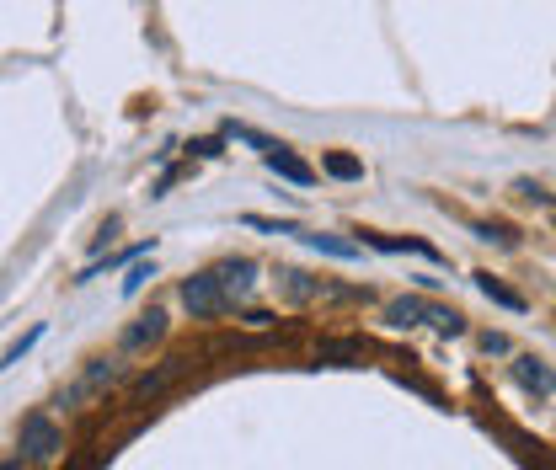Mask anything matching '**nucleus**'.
<instances>
[{
	"mask_svg": "<svg viewBox=\"0 0 556 470\" xmlns=\"http://www.w3.org/2000/svg\"><path fill=\"white\" fill-rule=\"evenodd\" d=\"M17 444H22V460H27V465H49L54 454L65 449V433H59V422H54L49 412H27Z\"/></svg>",
	"mask_w": 556,
	"mask_h": 470,
	"instance_id": "nucleus-1",
	"label": "nucleus"
},
{
	"mask_svg": "<svg viewBox=\"0 0 556 470\" xmlns=\"http://www.w3.org/2000/svg\"><path fill=\"white\" fill-rule=\"evenodd\" d=\"M182 305H188L193 321H220V316H230L225 294H220V284H214V268L182 278Z\"/></svg>",
	"mask_w": 556,
	"mask_h": 470,
	"instance_id": "nucleus-2",
	"label": "nucleus"
},
{
	"mask_svg": "<svg viewBox=\"0 0 556 470\" xmlns=\"http://www.w3.org/2000/svg\"><path fill=\"white\" fill-rule=\"evenodd\" d=\"M214 284H220L225 305L236 310L246 294H252V284H257V262H252V257H225L220 268H214Z\"/></svg>",
	"mask_w": 556,
	"mask_h": 470,
	"instance_id": "nucleus-3",
	"label": "nucleus"
},
{
	"mask_svg": "<svg viewBox=\"0 0 556 470\" xmlns=\"http://www.w3.org/2000/svg\"><path fill=\"white\" fill-rule=\"evenodd\" d=\"M161 337H166V310H150V316H139L134 326H123L118 348L123 353H139V348H150V342H161Z\"/></svg>",
	"mask_w": 556,
	"mask_h": 470,
	"instance_id": "nucleus-4",
	"label": "nucleus"
},
{
	"mask_svg": "<svg viewBox=\"0 0 556 470\" xmlns=\"http://www.w3.org/2000/svg\"><path fill=\"white\" fill-rule=\"evenodd\" d=\"M262 166H268L273 177L295 182V187H311V182H316V166H311V161H300V155H289V145H278L273 155H262Z\"/></svg>",
	"mask_w": 556,
	"mask_h": 470,
	"instance_id": "nucleus-5",
	"label": "nucleus"
},
{
	"mask_svg": "<svg viewBox=\"0 0 556 470\" xmlns=\"http://www.w3.org/2000/svg\"><path fill=\"white\" fill-rule=\"evenodd\" d=\"M113 380H118V364H113V358H97V364H91V369L81 374V380H75V385L65 390V401L75 406V401L97 396V390H102V385H113ZM65 401H59V406H65Z\"/></svg>",
	"mask_w": 556,
	"mask_h": 470,
	"instance_id": "nucleus-6",
	"label": "nucleus"
},
{
	"mask_svg": "<svg viewBox=\"0 0 556 470\" xmlns=\"http://www.w3.org/2000/svg\"><path fill=\"white\" fill-rule=\"evenodd\" d=\"M300 241L311 246V252H321V257H337V262H353V257L364 252L359 241H343V235H327V230H305Z\"/></svg>",
	"mask_w": 556,
	"mask_h": 470,
	"instance_id": "nucleus-7",
	"label": "nucleus"
},
{
	"mask_svg": "<svg viewBox=\"0 0 556 470\" xmlns=\"http://www.w3.org/2000/svg\"><path fill=\"white\" fill-rule=\"evenodd\" d=\"M514 374H519L524 390H540V396H551V390H556V374L540 364V358H514Z\"/></svg>",
	"mask_w": 556,
	"mask_h": 470,
	"instance_id": "nucleus-8",
	"label": "nucleus"
},
{
	"mask_svg": "<svg viewBox=\"0 0 556 470\" xmlns=\"http://www.w3.org/2000/svg\"><path fill=\"white\" fill-rule=\"evenodd\" d=\"M385 321H391V326H401V332H407V326L428 321V300H417V294H407V300H391V305H385Z\"/></svg>",
	"mask_w": 556,
	"mask_h": 470,
	"instance_id": "nucleus-9",
	"label": "nucleus"
},
{
	"mask_svg": "<svg viewBox=\"0 0 556 470\" xmlns=\"http://www.w3.org/2000/svg\"><path fill=\"white\" fill-rule=\"evenodd\" d=\"M364 241L375 246V252H417V257H428V262H444L428 241H401V235H364ZM364 241H359V246H364Z\"/></svg>",
	"mask_w": 556,
	"mask_h": 470,
	"instance_id": "nucleus-10",
	"label": "nucleus"
},
{
	"mask_svg": "<svg viewBox=\"0 0 556 470\" xmlns=\"http://www.w3.org/2000/svg\"><path fill=\"white\" fill-rule=\"evenodd\" d=\"M476 289H482V294H487L492 305H503V310H524V305H530V300H524L519 289L498 284V278H492V273H476Z\"/></svg>",
	"mask_w": 556,
	"mask_h": 470,
	"instance_id": "nucleus-11",
	"label": "nucleus"
},
{
	"mask_svg": "<svg viewBox=\"0 0 556 470\" xmlns=\"http://www.w3.org/2000/svg\"><path fill=\"white\" fill-rule=\"evenodd\" d=\"M321 171L337 177V182H359L364 177V161H359V155H348V150H332L327 161H321Z\"/></svg>",
	"mask_w": 556,
	"mask_h": 470,
	"instance_id": "nucleus-12",
	"label": "nucleus"
},
{
	"mask_svg": "<svg viewBox=\"0 0 556 470\" xmlns=\"http://www.w3.org/2000/svg\"><path fill=\"white\" fill-rule=\"evenodd\" d=\"M428 326H434V332H444V337H466V316H460V310H450V305H428Z\"/></svg>",
	"mask_w": 556,
	"mask_h": 470,
	"instance_id": "nucleus-13",
	"label": "nucleus"
},
{
	"mask_svg": "<svg viewBox=\"0 0 556 470\" xmlns=\"http://www.w3.org/2000/svg\"><path fill=\"white\" fill-rule=\"evenodd\" d=\"M177 369H182V358H172V364L156 369V374H139V380H134V396H156V390H166V385L177 380Z\"/></svg>",
	"mask_w": 556,
	"mask_h": 470,
	"instance_id": "nucleus-14",
	"label": "nucleus"
},
{
	"mask_svg": "<svg viewBox=\"0 0 556 470\" xmlns=\"http://www.w3.org/2000/svg\"><path fill=\"white\" fill-rule=\"evenodd\" d=\"M38 342H43V326H33V332H22V337H17V342H11V348H6V358H0V369L22 364V358H27V353H33V348H38Z\"/></svg>",
	"mask_w": 556,
	"mask_h": 470,
	"instance_id": "nucleus-15",
	"label": "nucleus"
},
{
	"mask_svg": "<svg viewBox=\"0 0 556 470\" xmlns=\"http://www.w3.org/2000/svg\"><path fill=\"white\" fill-rule=\"evenodd\" d=\"M246 225H252V230H268V235H305L295 219H262V214H246Z\"/></svg>",
	"mask_w": 556,
	"mask_h": 470,
	"instance_id": "nucleus-16",
	"label": "nucleus"
},
{
	"mask_svg": "<svg viewBox=\"0 0 556 470\" xmlns=\"http://www.w3.org/2000/svg\"><path fill=\"white\" fill-rule=\"evenodd\" d=\"M150 278H156V268H145V262H139V268H129V278H123V294H129V300H134V294L145 289Z\"/></svg>",
	"mask_w": 556,
	"mask_h": 470,
	"instance_id": "nucleus-17",
	"label": "nucleus"
},
{
	"mask_svg": "<svg viewBox=\"0 0 556 470\" xmlns=\"http://www.w3.org/2000/svg\"><path fill=\"white\" fill-rule=\"evenodd\" d=\"M471 230L482 235V241H498V246H514V241H519V235L508 230V225H471Z\"/></svg>",
	"mask_w": 556,
	"mask_h": 470,
	"instance_id": "nucleus-18",
	"label": "nucleus"
},
{
	"mask_svg": "<svg viewBox=\"0 0 556 470\" xmlns=\"http://www.w3.org/2000/svg\"><path fill=\"white\" fill-rule=\"evenodd\" d=\"M284 289L295 294V300H311V294H316V284H305V273H295V268L284 273Z\"/></svg>",
	"mask_w": 556,
	"mask_h": 470,
	"instance_id": "nucleus-19",
	"label": "nucleus"
},
{
	"mask_svg": "<svg viewBox=\"0 0 556 470\" xmlns=\"http://www.w3.org/2000/svg\"><path fill=\"white\" fill-rule=\"evenodd\" d=\"M193 155L198 161H214V155H220V139H193Z\"/></svg>",
	"mask_w": 556,
	"mask_h": 470,
	"instance_id": "nucleus-20",
	"label": "nucleus"
},
{
	"mask_svg": "<svg viewBox=\"0 0 556 470\" xmlns=\"http://www.w3.org/2000/svg\"><path fill=\"white\" fill-rule=\"evenodd\" d=\"M482 353H508V337L503 332H487L482 337Z\"/></svg>",
	"mask_w": 556,
	"mask_h": 470,
	"instance_id": "nucleus-21",
	"label": "nucleus"
},
{
	"mask_svg": "<svg viewBox=\"0 0 556 470\" xmlns=\"http://www.w3.org/2000/svg\"><path fill=\"white\" fill-rule=\"evenodd\" d=\"M519 193L530 203H551V193H546V187H535V182H519Z\"/></svg>",
	"mask_w": 556,
	"mask_h": 470,
	"instance_id": "nucleus-22",
	"label": "nucleus"
},
{
	"mask_svg": "<svg viewBox=\"0 0 556 470\" xmlns=\"http://www.w3.org/2000/svg\"><path fill=\"white\" fill-rule=\"evenodd\" d=\"M0 470H22V460H0Z\"/></svg>",
	"mask_w": 556,
	"mask_h": 470,
	"instance_id": "nucleus-23",
	"label": "nucleus"
}]
</instances>
